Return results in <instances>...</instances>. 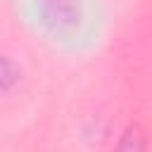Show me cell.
Segmentation results:
<instances>
[{
	"instance_id": "cell-1",
	"label": "cell",
	"mask_w": 152,
	"mask_h": 152,
	"mask_svg": "<svg viewBox=\"0 0 152 152\" xmlns=\"http://www.w3.org/2000/svg\"><path fill=\"white\" fill-rule=\"evenodd\" d=\"M43 24L52 33H69L78 24V0H38Z\"/></svg>"
},
{
	"instance_id": "cell-2",
	"label": "cell",
	"mask_w": 152,
	"mask_h": 152,
	"mask_svg": "<svg viewBox=\"0 0 152 152\" xmlns=\"http://www.w3.org/2000/svg\"><path fill=\"white\" fill-rule=\"evenodd\" d=\"M114 152H147V135L140 126H128Z\"/></svg>"
},
{
	"instance_id": "cell-3",
	"label": "cell",
	"mask_w": 152,
	"mask_h": 152,
	"mask_svg": "<svg viewBox=\"0 0 152 152\" xmlns=\"http://www.w3.org/2000/svg\"><path fill=\"white\" fill-rule=\"evenodd\" d=\"M19 66L10 57H0V90H10L19 83Z\"/></svg>"
}]
</instances>
